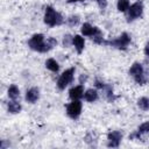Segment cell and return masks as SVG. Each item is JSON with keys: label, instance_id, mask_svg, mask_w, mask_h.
<instances>
[{"label": "cell", "instance_id": "6da1fadb", "mask_svg": "<svg viewBox=\"0 0 149 149\" xmlns=\"http://www.w3.org/2000/svg\"><path fill=\"white\" fill-rule=\"evenodd\" d=\"M30 49L38 51V52H45L49 51L51 48H54L57 44V41L54 37H48L47 41H44V36L42 34H35L28 42Z\"/></svg>", "mask_w": 149, "mask_h": 149}, {"label": "cell", "instance_id": "7a4b0ae2", "mask_svg": "<svg viewBox=\"0 0 149 149\" xmlns=\"http://www.w3.org/2000/svg\"><path fill=\"white\" fill-rule=\"evenodd\" d=\"M44 22L48 26H59L63 23V17L59 13H57L52 7L48 6L45 8V14H44Z\"/></svg>", "mask_w": 149, "mask_h": 149}, {"label": "cell", "instance_id": "3957f363", "mask_svg": "<svg viewBox=\"0 0 149 149\" xmlns=\"http://www.w3.org/2000/svg\"><path fill=\"white\" fill-rule=\"evenodd\" d=\"M130 42V36L127 33H122L118 38L113 40V41H108V42H104L105 44H109L112 47H115L118 49H126L127 45Z\"/></svg>", "mask_w": 149, "mask_h": 149}, {"label": "cell", "instance_id": "277c9868", "mask_svg": "<svg viewBox=\"0 0 149 149\" xmlns=\"http://www.w3.org/2000/svg\"><path fill=\"white\" fill-rule=\"evenodd\" d=\"M73 73H74V69L71 68V69L65 70V71L61 74V77L58 78V81H57V86H58L59 90H64V88L72 81Z\"/></svg>", "mask_w": 149, "mask_h": 149}, {"label": "cell", "instance_id": "5b68a950", "mask_svg": "<svg viewBox=\"0 0 149 149\" xmlns=\"http://www.w3.org/2000/svg\"><path fill=\"white\" fill-rule=\"evenodd\" d=\"M143 12V3L141 1H136L128 8V21L135 20L142 15Z\"/></svg>", "mask_w": 149, "mask_h": 149}, {"label": "cell", "instance_id": "8992f818", "mask_svg": "<svg viewBox=\"0 0 149 149\" xmlns=\"http://www.w3.org/2000/svg\"><path fill=\"white\" fill-rule=\"evenodd\" d=\"M80 112H81V102L79 100H72V102H70L66 107V113L72 119H77L80 115Z\"/></svg>", "mask_w": 149, "mask_h": 149}, {"label": "cell", "instance_id": "52a82bcc", "mask_svg": "<svg viewBox=\"0 0 149 149\" xmlns=\"http://www.w3.org/2000/svg\"><path fill=\"white\" fill-rule=\"evenodd\" d=\"M107 146L108 147H112V148H116L119 147L121 140H122V134L118 130H114V132H111L108 135H107Z\"/></svg>", "mask_w": 149, "mask_h": 149}, {"label": "cell", "instance_id": "ba28073f", "mask_svg": "<svg viewBox=\"0 0 149 149\" xmlns=\"http://www.w3.org/2000/svg\"><path fill=\"white\" fill-rule=\"evenodd\" d=\"M69 95L72 100H79L81 97H84V88L81 85L74 86L69 91Z\"/></svg>", "mask_w": 149, "mask_h": 149}, {"label": "cell", "instance_id": "9c48e42d", "mask_svg": "<svg viewBox=\"0 0 149 149\" xmlns=\"http://www.w3.org/2000/svg\"><path fill=\"white\" fill-rule=\"evenodd\" d=\"M38 98H40V91H38V88H36V87L29 88V90L27 91V93H26V100H27L28 102L34 104L35 101L38 100Z\"/></svg>", "mask_w": 149, "mask_h": 149}, {"label": "cell", "instance_id": "30bf717a", "mask_svg": "<svg viewBox=\"0 0 149 149\" xmlns=\"http://www.w3.org/2000/svg\"><path fill=\"white\" fill-rule=\"evenodd\" d=\"M97 30H98V28L91 26L90 23H84L81 26V34L84 36H93L97 33Z\"/></svg>", "mask_w": 149, "mask_h": 149}, {"label": "cell", "instance_id": "8fae6325", "mask_svg": "<svg viewBox=\"0 0 149 149\" xmlns=\"http://www.w3.org/2000/svg\"><path fill=\"white\" fill-rule=\"evenodd\" d=\"M72 44L74 45V48L77 49V51L80 54V52L83 51V49H84L85 42H84V38H83L80 35H74V36L72 37Z\"/></svg>", "mask_w": 149, "mask_h": 149}, {"label": "cell", "instance_id": "7c38bea8", "mask_svg": "<svg viewBox=\"0 0 149 149\" xmlns=\"http://www.w3.org/2000/svg\"><path fill=\"white\" fill-rule=\"evenodd\" d=\"M84 99L86 101H88V102H93V101H95L98 99V92L95 90H93V88H90L84 93Z\"/></svg>", "mask_w": 149, "mask_h": 149}, {"label": "cell", "instance_id": "4fadbf2b", "mask_svg": "<svg viewBox=\"0 0 149 149\" xmlns=\"http://www.w3.org/2000/svg\"><path fill=\"white\" fill-rule=\"evenodd\" d=\"M141 73H143V66H142V64H140V63H134V64L130 66V69H129V74H132L133 77H135V76L141 74Z\"/></svg>", "mask_w": 149, "mask_h": 149}, {"label": "cell", "instance_id": "5bb4252c", "mask_svg": "<svg viewBox=\"0 0 149 149\" xmlns=\"http://www.w3.org/2000/svg\"><path fill=\"white\" fill-rule=\"evenodd\" d=\"M45 66H47V69H49V70L52 71V72H57L58 69H59L58 63H57L54 58H49V59H47V62H45Z\"/></svg>", "mask_w": 149, "mask_h": 149}, {"label": "cell", "instance_id": "9a60e30c", "mask_svg": "<svg viewBox=\"0 0 149 149\" xmlns=\"http://www.w3.org/2000/svg\"><path fill=\"white\" fill-rule=\"evenodd\" d=\"M8 111L10 112V113H13V114H15V113H19L20 111H21V105L16 101V100H12V101H9L8 102Z\"/></svg>", "mask_w": 149, "mask_h": 149}, {"label": "cell", "instance_id": "2e32d148", "mask_svg": "<svg viewBox=\"0 0 149 149\" xmlns=\"http://www.w3.org/2000/svg\"><path fill=\"white\" fill-rule=\"evenodd\" d=\"M19 95H20V91H19V88H17L15 85H10L9 88H8V97H9L10 99L16 100V99L19 98Z\"/></svg>", "mask_w": 149, "mask_h": 149}, {"label": "cell", "instance_id": "e0dca14e", "mask_svg": "<svg viewBox=\"0 0 149 149\" xmlns=\"http://www.w3.org/2000/svg\"><path fill=\"white\" fill-rule=\"evenodd\" d=\"M118 10L119 12H126L129 8V1L128 0H118Z\"/></svg>", "mask_w": 149, "mask_h": 149}, {"label": "cell", "instance_id": "ac0fdd59", "mask_svg": "<svg viewBox=\"0 0 149 149\" xmlns=\"http://www.w3.org/2000/svg\"><path fill=\"white\" fill-rule=\"evenodd\" d=\"M137 105H139V107H140L141 109H143V111L149 109V98H146V97L140 98L139 101H137Z\"/></svg>", "mask_w": 149, "mask_h": 149}, {"label": "cell", "instance_id": "d6986e66", "mask_svg": "<svg viewBox=\"0 0 149 149\" xmlns=\"http://www.w3.org/2000/svg\"><path fill=\"white\" fill-rule=\"evenodd\" d=\"M137 132H139L140 134L149 133V121H148V122H143V123L137 128Z\"/></svg>", "mask_w": 149, "mask_h": 149}, {"label": "cell", "instance_id": "ffe728a7", "mask_svg": "<svg viewBox=\"0 0 149 149\" xmlns=\"http://www.w3.org/2000/svg\"><path fill=\"white\" fill-rule=\"evenodd\" d=\"M134 79H135V81H136L137 84H140V85H144V84L147 83V78H146L144 73H141V74L135 76Z\"/></svg>", "mask_w": 149, "mask_h": 149}, {"label": "cell", "instance_id": "44dd1931", "mask_svg": "<svg viewBox=\"0 0 149 149\" xmlns=\"http://www.w3.org/2000/svg\"><path fill=\"white\" fill-rule=\"evenodd\" d=\"M78 22H79V17H78L77 15H72V16H70V17L68 19V23H69L70 26H76Z\"/></svg>", "mask_w": 149, "mask_h": 149}, {"label": "cell", "instance_id": "7402d4cb", "mask_svg": "<svg viewBox=\"0 0 149 149\" xmlns=\"http://www.w3.org/2000/svg\"><path fill=\"white\" fill-rule=\"evenodd\" d=\"M71 42H72V38H71L69 35L64 36V40H63V44H64V47H68V45H69Z\"/></svg>", "mask_w": 149, "mask_h": 149}, {"label": "cell", "instance_id": "603a6c76", "mask_svg": "<svg viewBox=\"0 0 149 149\" xmlns=\"http://www.w3.org/2000/svg\"><path fill=\"white\" fill-rule=\"evenodd\" d=\"M95 1H97V3L99 5V7H100L101 9L106 8V6H107V1H106V0H95Z\"/></svg>", "mask_w": 149, "mask_h": 149}, {"label": "cell", "instance_id": "cb8c5ba5", "mask_svg": "<svg viewBox=\"0 0 149 149\" xmlns=\"http://www.w3.org/2000/svg\"><path fill=\"white\" fill-rule=\"evenodd\" d=\"M95 86H97L98 88H104V87H105V84H104L102 81H100V80H95Z\"/></svg>", "mask_w": 149, "mask_h": 149}, {"label": "cell", "instance_id": "d4e9b609", "mask_svg": "<svg viewBox=\"0 0 149 149\" xmlns=\"http://www.w3.org/2000/svg\"><path fill=\"white\" fill-rule=\"evenodd\" d=\"M144 54H146V56L149 57V44L146 45V48H144Z\"/></svg>", "mask_w": 149, "mask_h": 149}, {"label": "cell", "instance_id": "484cf974", "mask_svg": "<svg viewBox=\"0 0 149 149\" xmlns=\"http://www.w3.org/2000/svg\"><path fill=\"white\" fill-rule=\"evenodd\" d=\"M77 1H83V0H68V2H77Z\"/></svg>", "mask_w": 149, "mask_h": 149}]
</instances>
